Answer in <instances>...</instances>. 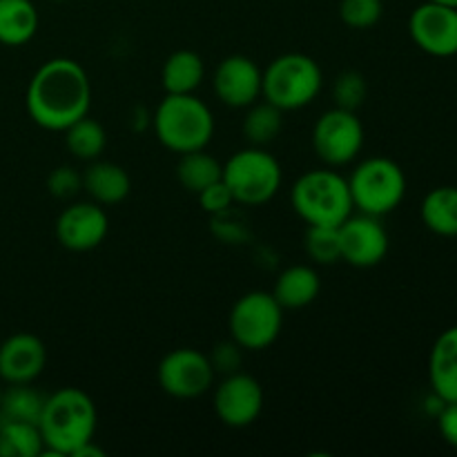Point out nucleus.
I'll use <instances>...</instances> for the list:
<instances>
[{"instance_id":"nucleus-4","label":"nucleus","mask_w":457,"mask_h":457,"mask_svg":"<svg viewBox=\"0 0 457 457\" xmlns=\"http://www.w3.org/2000/svg\"><path fill=\"white\" fill-rule=\"evenodd\" d=\"M290 205L306 226L339 228L353 214V199L346 177L335 168L303 172L290 187Z\"/></svg>"},{"instance_id":"nucleus-17","label":"nucleus","mask_w":457,"mask_h":457,"mask_svg":"<svg viewBox=\"0 0 457 457\" xmlns=\"http://www.w3.org/2000/svg\"><path fill=\"white\" fill-rule=\"evenodd\" d=\"M428 382L442 402H457V326L442 330L428 355Z\"/></svg>"},{"instance_id":"nucleus-6","label":"nucleus","mask_w":457,"mask_h":457,"mask_svg":"<svg viewBox=\"0 0 457 457\" xmlns=\"http://www.w3.org/2000/svg\"><path fill=\"white\" fill-rule=\"evenodd\" d=\"M221 179L230 190L235 205L257 208L275 199L284 181V172L279 161L266 147L248 145L223 163Z\"/></svg>"},{"instance_id":"nucleus-26","label":"nucleus","mask_w":457,"mask_h":457,"mask_svg":"<svg viewBox=\"0 0 457 457\" xmlns=\"http://www.w3.org/2000/svg\"><path fill=\"white\" fill-rule=\"evenodd\" d=\"M65 145L70 154L79 161H96L105 152L107 132L96 119L83 116L65 129Z\"/></svg>"},{"instance_id":"nucleus-18","label":"nucleus","mask_w":457,"mask_h":457,"mask_svg":"<svg viewBox=\"0 0 457 457\" xmlns=\"http://www.w3.org/2000/svg\"><path fill=\"white\" fill-rule=\"evenodd\" d=\"M320 272L308 263H295V266L284 268L277 275L275 288H272V295L284 311H299V308L311 306L320 297Z\"/></svg>"},{"instance_id":"nucleus-15","label":"nucleus","mask_w":457,"mask_h":457,"mask_svg":"<svg viewBox=\"0 0 457 457\" xmlns=\"http://www.w3.org/2000/svg\"><path fill=\"white\" fill-rule=\"evenodd\" d=\"M263 71L244 54L226 56L212 74V87L219 101L232 110H245L262 98Z\"/></svg>"},{"instance_id":"nucleus-12","label":"nucleus","mask_w":457,"mask_h":457,"mask_svg":"<svg viewBox=\"0 0 457 457\" xmlns=\"http://www.w3.org/2000/svg\"><path fill=\"white\" fill-rule=\"evenodd\" d=\"M339 232V257L353 268H375L388 254V232L384 228L382 217L373 214L353 212Z\"/></svg>"},{"instance_id":"nucleus-7","label":"nucleus","mask_w":457,"mask_h":457,"mask_svg":"<svg viewBox=\"0 0 457 457\" xmlns=\"http://www.w3.org/2000/svg\"><path fill=\"white\" fill-rule=\"evenodd\" d=\"M353 208L357 212L384 217L400 208L406 196V174L388 156H369L346 177Z\"/></svg>"},{"instance_id":"nucleus-34","label":"nucleus","mask_w":457,"mask_h":457,"mask_svg":"<svg viewBox=\"0 0 457 457\" xmlns=\"http://www.w3.org/2000/svg\"><path fill=\"white\" fill-rule=\"evenodd\" d=\"M196 196H199V204H201V208H204V212H208L210 217H212V214L223 212V210H228L235 205V199H232L230 190H228V186L223 183V179L221 181L212 183V186H208L204 192H199Z\"/></svg>"},{"instance_id":"nucleus-16","label":"nucleus","mask_w":457,"mask_h":457,"mask_svg":"<svg viewBox=\"0 0 457 457\" xmlns=\"http://www.w3.org/2000/svg\"><path fill=\"white\" fill-rule=\"evenodd\" d=\"M47 366V348L34 333H13L0 344V382L34 384Z\"/></svg>"},{"instance_id":"nucleus-38","label":"nucleus","mask_w":457,"mask_h":457,"mask_svg":"<svg viewBox=\"0 0 457 457\" xmlns=\"http://www.w3.org/2000/svg\"><path fill=\"white\" fill-rule=\"evenodd\" d=\"M54 3H65V0H54Z\"/></svg>"},{"instance_id":"nucleus-20","label":"nucleus","mask_w":457,"mask_h":457,"mask_svg":"<svg viewBox=\"0 0 457 457\" xmlns=\"http://www.w3.org/2000/svg\"><path fill=\"white\" fill-rule=\"evenodd\" d=\"M205 79V62L192 49H177L170 54L161 70L165 94H195Z\"/></svg>"},{"instance_id":"nucleus-32","label":"nucleus","mask_w":457,"mask_h":457,"mask_svg":"<svg viewBox=\"0 0 457 457\" xmlns=\"http://www.w3.org/2000/svg\"><path fill=\"white\" fill-rule=\"evenodd\" d=\"M210 364H212L214 373L230 375L241 370L244 366V348L235 342V339H223L217 346L210 351Z\"/></svg>"},{"instance_id":"nucleus-31","label":"nucleus","mask_w":457,"mask_h":457,"mask_svg":"<svg viewBox=\"0 0 457 457\" xmlns=\"http://www.w3.org/2000/svg\"><path fill=\"white\" fill-rule=\"evenodd\" d=\"M47 190L54 199L71 201L83 190V174L70 165H58L47 177Z\"/></svg>"},{"instance_id":"nucleus-8","label":"nucleus","mask_w":457,"mask_h":457,"mask_svg":"<svg viewBox=\"0 0 457 457\" xmlns=\"http://www.w3.org/2000/svg\"><path fill=\"white\" fill-rule=\"evenodd\" d=\"M284 328V308L272 293L253 290L241 295L228 315L230 337L244 351H266L279 339Z\"/></svg>"},{"instance_id":"nucleus-21","label":"nucleus","mask_w":457,"mask_h":457,"mask_svg":"<svg viewBox=\"0 0 457 457\" xmlns=\"http://www.w3.org/2000/svg\"><path fill=\"white\" fill-rule=\"evenodd\" d=\"M38 9L31 0H0V45L22 47L38 31Z\"/></svg>"},{"instance_id":"nucleus-27","label":"nucleus","mask_w":457,"mask_h":457,"mask_svg":"<svg viewBox=\"0 0 457 457\" xmlns=\"http://www.w3.org/2000/svg\"><path fill=\"white\" fill-rule=\"evenodd\" d=\"M45 397L31 384H9L3 388L0 400V420H18V422L38 424L43 413Z\"/></svg>"},{"instance_id":"nucleus-3","label":"nucleus","mask_w":457,"mask_h":457,"mask_svg":"<svg viewBox=\"0 0 457 457\" xmlns=\"http://www.w3.org/2000/svg\"><path fill=\"white\" fill-rule=\"evenodd\" d=\"M152 129L174 154L205 150L214 137L212 110L196 94H165L152 114Z\"/></svg>"},{"instance_id":"nucleus-19","label":"nucleus","mask_w":457,"mask_h":457,"mask_svg":"<svg viewBox=\"0 0 457 457\" xmlns=\"http://www.w3.org/2000/svg\"><path fill=\"white\" fill-rule=\"evenodd\" d=\"M83 190L89 199L101 205H116L125 201L132 190V179L128 170L112 161H89L83 172Z\"/></svg>"},{"instance_id":"nucleus-10","label":"nucleus","mask_w":457,"mask_h":457,"mask_svg":"<svg viewBox=\"0 0 457 457\" xmlns=\"http://www.w3.org/2000/svg\"><path fill=\"white\" fill-rule=\"evenodd\" d=\"M210 357L196 348H174L156 366V382L174 400H196L214 386Z\"/></svg>"},{"instance_id":"nucleus-23","label":"nucleus","mask_w":457,"mask_h":457,"mask_svg":"<svg viewBox=\"0 0 457 457\" xmlns=\"http://www.w3.org/2000/svg\"><path fill=\"white\" fill-rule=\"evenodd\" d=\"M245 110L248 112H245L244 123H241V134L248 141V145L266 147L275 143L284 129V112L268 103L266 98L262 103H253Z\"/></svg>"},{"instance_id":"nucleus-25","label":"nucleus","mask_w":457,"mask_h":457,"mask_svg":"<svg viewBox=\"0 0 457 457\" xmlns=\"http://www.w3.org/2000/svg\"><path fill=\"white\" fill-rule=\"evenodd\" d=\"M43 453L38 424L0 420V457H40Z\"/></svg>"},{"instance_id":"nucleus-30","label":"nucleus","mask_w":457,"mask_h":457,"mask_svg":"<svg viewBox=\"0 0 457 457\" xmlns=\"http://www.w3.org/2000/svg\"><path fill=\"white\" fill-rule=\"evenodd\" d=\"M382 0H342L339 3V18L351 29H370L382 21Z\"/></svg>"},{"instance_id":"nucleus-33","label":"nucleus","mask_w":457,"mask_h":457,"mask_svg":"<svg viewBox=\"0 0 457 457\" xmlns=\"http://www.w3.org/2000/svg\"><path fill=\"white\" fill-rule=\"evenodd\" d=\"M212 230L226 244H241L244 239H248V228L245 221H239L232 212V208L223 210V212L212 214Z\"/></svg>"},{"instance_id":"nucleus-29","label":"nucleus","mask_w":457,"mask_h":457,"mask_svg":"<svg viewBox=\"0 0 457 457\" xmlns=\"http://www.w3.org/2000/svg\"><path fill=\"white\" fill-rule=\"evenodd\" d=\"M366 96H369V83H366V79L360 71L346 70L342 74H337V79L333 83L335 107L357 112L364 105Z\"/></svg>"},{"instance_id":"nucleus-13","label":"nucleus","mask_w":457,"mask_h":457,"mask_svg":"<svg viewBox=\"0 0 457 457\" xmlns=\"http://www.w3.org/2000/svg\"><path fill=\"white\" fill-rule=\"evenodd\" d=\"M409 34L428 56H457V7L431 0L418 4L409 18Z\"/></svg>"},{"instance_id":"nucleus-28","label":"nucleus","mask_w":457,"mask_h":457,"mask_svg":"<svg viewBox=\"0 0 457 457\" xmlns=\"http://www.w3.org/2000/svg\"><path fill=\"white\" fill-rule=\"evenodd\" d=\"M306 254L317 266H330L342 262L339 257V232L330 226H308L306 230Z\"/></svg>"},{"instance_id":"nucleus-2","label":"nucleus","mask_w":457,"mask_h":457,"mask_svg":"<svg viewBox=\"0 0 457 457\" xmlns=\"http://www.w3.org/2000/svg\"><path fill=\"white\" fill-rule=\"evenodd\" d=\"M98 413L92 397L79 386H62L45 397L38 428L45 453L71 457L96 436Z\"/></svg>"},{"instance_id":"nucleus-11","label":"nucleus","mask_w":457,"mask_h":457,"mask_svg":"<svg viewBox=\"0 0 457 457\" xmlns=\"http://www.w3.org/2000/svg\"><path fill=\"white\" fill-rule=\"evenodd\" d=\"M263 386L257 378L237 370L223 375L221 382L214 386V413L219 422L228 428H245L259 420L263 411Z\"/></svg>"},{"instance_id":"nucleus-9","label":"nucleus","mask_w":457,"mask_h":457,"mask_svg":"<svg viewBox=\"0 0 457 457\" xmlns=\"http://www.w3.org/2000/svg\"><path fill=\"white\" fill-rule=\"evenodd\" d=\"M312 147L328 168L351 165L364 147V125L355 112L333 107L317 119L312 128Z\"/></svg>"},{"instance_id":"nucleus-1","label":"nucleus","mask_w":457,"mask_h":457,"mask_svg":"<svg viewBox=\"0 0 457 457\" xmlns=\"http://www.w3.org/2000/svg\"><path fill=\"white\" fill-rule=\"evenodd\" d=\"M25 107L38 128L65 132L92 107V83L85 67L65 56L45 61L27 85Z\"/></svg>"},{"instance_id":"nucleus-14","label":"nucleus","mask_w":457,"mask_h":457,"mask_svg":"<svg viewBox=\"0 0 457 457\" xmlns=\"http://www.w3.org/2000/svg\"><path fill=\"white\" fill-rule=\"evenodd\" d=\"M110 217L96 201L70 204L56 219V239L70 253H89L105 241Z\"/></svg>"},{"instance_id":"nucleus-22","label":"nucleus","mask_w":457,"mask_h":457,"mask_svg":"<svg viewBox=\"0 0 457 457\" xmlns=\"http://www.w3.org/2000/svg\"><path fill=\"white\" fill-rule=\"evenodd\" d=\"M420 217L424 226L437 237H455L457 239V187H433L420 205Z\"/></svg>"},{"instance_id":"nucleus-36","label":"nucleus","mask_w":457,"mask_h":457,"mask_svg":"<svg viewBox=\"0 0 457 457\" xmlns=\"http://www.w3.org/2000/svg\"><path fill=\"white\" fill-rule=\"evenodd\" d=\"M431 3H440V4H449V7H457V0H431Z\"/></svg>"},{"instance_id":"nucleus-5","label":"nucleus","mask_w":457,"mask_h":457,"mask_svg":"<svg viewBox=\"0 0 457 457\" xmlns=\"http://www.w3.org/2000/svg\"><path fill=\"white\" fill-rule=\"evenodd\" d=\"M321 87L324 71L308 54H281L263 70L262 96L281 112H295L311 105Z\"/></svg>"},{"instance_id":"nucleus-37","label":"nucleus","mask_w":457,"mask_h":457,"mask_svg":"<svg viewBox=\"0 0 457 457\" xmlns=\"http://www.w3.org/2000/svg\"><path fill=\"white\" fill-rule=\"evenodd\" d=\"M0 400H3V382H0Z\"/></svg>"},{"instance_id":"nucleus-35","label":"nucleus","mask_w":457,"mask_h":457,"mask_svg":"<svg viewBox=\"0 0 457 457\" xmlns=\"http://www.w3.org/2000/svg\"><path fill=\"white\" fill-rule=\"evenodd\" d=\"M436 418L442 440L457 451V402H446Z\"/></svg>"},{"instance_id":"nucleus-24","label":"nucleus","mask_w":457,"mask_h":457,"mask_svg":"<svg viewBox=\"0 0 457 457\" xmlns=\"http://www.w3.org/2000/svg\"><path fill=\"white\" fill-rule=\"evenodd\" d=\"M223 165L214 156H210L205 150L187 152L181 154L177 163V179L190 195H199L212 183L221 181Z\"/></svg>"}]
</instances>
